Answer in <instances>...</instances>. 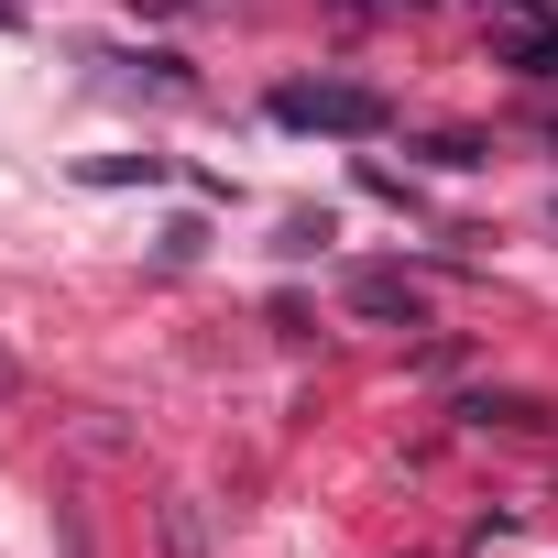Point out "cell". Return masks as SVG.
<instances>
[{"instance_id":"1","label":"cell","mask_w":558,"mask_h":558,"mask_svg":"<svg viewBox=\"0 0 558 558\" xmlns=\"http://www.w3.org/2000/svg\"><path fill=\"white\" fill-rule=\"evenodd\" d=\"M274 121H286V132H340V143H373L395 110H384L373 88H351V77H296V88H274Z\"/></svg>"},{"instance_id":"2","label":"cell","mask_w":558,"mask_h":558,"mask_svg":"<svg viewBox=\"0 0 558 558\" xmlns=\"http://www.w3.org/2000/svg\"><path fill=\"white\" fill-rule=\"evenodd\" d=\"M351 307H362L373 329H416V318H427V307H416V286H405V274H384V263H373V274H351Z\"/></svg>"},{"instance_id":"3","label":"cell","mask_w":558,"mask_h":558,"mask_svg":"<svg viewBox=\"0 0 558 558\" xmlns=\"http://www.w3.org/2000/svg\"><path fill=\"white\" fill-rule=\"evenodd\" d=\"M504 66L514 77H558V23H504Z\"/></svg>"},{"instance_id":"4","label":"cell","mask_w":558,"mask_h":558,"mask_svg":"<svg viewBox=\"0 0 558 558\" xmlns=\"http://www.w3.org/2000/svg\"><path fill=\"white\" fill-rule=\"evenodd\" d=\"M165 558H208V504H165Z\"/></svg>"},{"instance_id":"5","label":"cell","mask_w":558,"mask_h":558,"mask_svg":"<svg viewBox=\"0 0 558 558\" xmlns=\"http://www.w3.org/2000/svg\"><path fill=\"white\" fill-rule=\"evenodd\" d=\"M471 416H482V427H547L536 395H471Z\"/></svg>"},{"instance_id":"6","label":"cell","mask_w":558,"mask_h":558,"mask_svg":"<svg viewBox=\"0 0 558 558\" xmlns=\"http://www.w3.org/2000/svg\"><path fill=\"white\" fill-rule=\"evenodd\" d=\"M132 175H143V186H154V175H165V165H154V154H99V165H88V186H132Z\"/></svg>"},{"instance_id":"7","label":"cell","mask_w":558,"mask_h":558,"mask_svg":"<svg viewBox=\"0 0 558 558\" xmlns=\"http://www.w3.org/2000/svg\"><path fill=\"white\" fill-rule=\"evenodd\" d=\"M504 12H525V23H547V12H558V0H504Z\"/></svg>"}]
</instances>
